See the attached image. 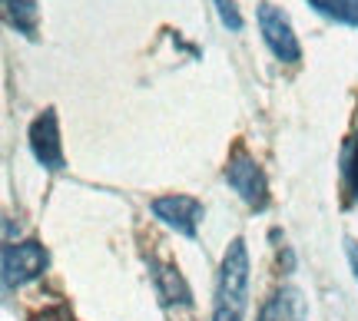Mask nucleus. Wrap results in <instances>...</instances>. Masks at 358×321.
<instances>
[{
  "instance_id": "3",
  "label": "nucleus",
  "mask_w": 358,
  "mask_h": 321,
  "mask_svg": "<svg viewBox=\"0 0 358 321\" xmlns=\"http://www.w3.org/2000/svg\"><path fill=\"white\" fill-rule=\"evenodd\" d=\"M226 182L239 193V199H243L249 209L262 212V209L268 206L266 172H262V166L256 163V156H249L245 149H236V153L229 156V163H226Z\"/></svg>"
},
{
  "instance_id": "2",
  "label": "nucleus",
  "mask_w": 358,
  "mask_h": 321,
  "mask_svg": "<svg viewBox=\"0 0 358 321\" xmlns=\"http://www.w3.org/2000/svg\"><path fill=\"white\" fill-rule=\"evenodd\" d=\"M47 265H50V252L37 239L3 245V285L7 288H20V285L37 282L40 275L47 271Z\"/></svg>"
},
{
  "instance_id": "5",
  "label": "nucleus",
  "mask_w": 358,
  "mask_h": 321,
  "mask_svg": "<svg viewBox=\"0 0 358 321\" xmlns=\"http://www.w3.org/2000/svg\"><path fill=\"white\" fill-rule=\"evenodd\" d=\"M30 153L37 159L43 169L50 172H60L66 166V156H64V142H60V119H57V110H43V113L30 123Z\"/></svg>"
},
{
  "instance_id": "9",
  "label": "nucleus",
  "mask_w": 358,
  "mask_h": 321,
  "mask_svg": "<svg viewBox=\"0 0 358 321\" xmlns=\"http://www.w3.org/2000/svg\"><path fill=\"white\" fill-rule=\"evenodd\" d=\"M3 10H7V20H10L17 33H27V37L37 33V20H40L37 0H3Z\"/></svg>"
},
{
  "instance_id": "7",
  "label": "nucleus",
  "mask_w": 358,
  "mask_h": 321,
  "mask_svg": "<svg viewBox=\"0 0 358 321\" xmlns=\"http://www.w3.org/2000/svg\"><path fill=\"white\" fill-rule=\"evenodd\" d=\"M150 271H153V285H156V295L166 308H189L192 305V288L189 282L182 278V271L169 262H150Z\"/></svg>"
},
{
  "instance_id": "11",
  "label": "nucleus",
  "mask_w": 358,
  "mask_h": 321,
  "mask_svg": "<svg viewBox=\"0 0 358 321\" xmlns=\"http://www.w3.org/2000/svg\"><path fill=\"white\" fill-rule=\"evenodd\" d=\"M342 182H345L352 202H358V136L345 142V153H342Z\"/></svg>"
},
{
  "instance_id": "13",
  "label": "nucleus",
  "mask_w": 358,
  "mask_h": 321,
  "mask_svg": "<svg viewBox=\"0 0 358 321\" xmlns=\"http://www.w3.org/2000/svg\"><path fill=\"white\" fill-rule=\"evenodd\" d=\"M345 252H348V262H352V271H355V282H358V242H352V239H348Z\"/></svg>"
},
{
  "instance_id": "10",
  "label": "nucleus",
  "mask_w": 358,
  "mask_h": 321,
  "mask_svg": "<svg viewBox=\"0 0 358 321\" xmlns=\"http://www.w3.org/2000/svg\"><path fill=\"white\" fill-rule=\"evenodd\" d=\"M322 17H332L338 24L358 27V0H308Z\"/></svg>"
},
{
  "instance_id": "4",
  "label": "nucleus",
  "mask_w": 358,
  "mask_h": 321,
  "mask_svg": "<svg viewBox=\"0 0 358 321\" xmlns=\"http://www.w3.org/2000/svg\"><path fill=\"white\" fill-rule=\"evenodd\" d=\"M256 17H259L262 40H266L268 50L275 53V60H282V64H299V60H302V47H299V37H295L292 20L285 17V10L275 7V3H268V0H262Z\"/></svg>"
},
{
  "instance_id": "8",
  "label": "nucleus",
  "mask_w": 358,
  "mask_h": 321,
  "mask_svg": "<svg viewBox=\"0 0 358 321\" xmlns=\"http://www.w3.org/2000/svg\"><path fill=\"white\" fill-rule=\"evenodd\" d=\"M256 321H308V305L299 288L285 285L272 298H266V305L259 308Z\"/></svg>"
},
{
  "instance_id": "14",
  "label": "nucleus",
  "mask_w": 358,
  "mask_h": 321,
  "mask_svg": "<svg viewBox=\"0 0 358 321\" xmlns=\"http://www.w3.org/2000/svg\"><path fill=\"white\" fill-rule=\"evenodd\" d=\"M213 321H243V315H236L229 308H216L213 311Z\"/></svg>"
},
{
  "instance_id": "1",
  "label": "nucleus",
  "mask_w": 358,
  "mask_h": 321,
  "mask_svg": "<svg viewBox=\"0 0 358 321\" xmlns=\"http://www.w3.org/2000/svg\"><path fill=\"white\" fill-rule=\"evenodd\" d=\"M216 308H229L243 315L245 298H249V248L243 239H232L222 265H219V282H216Z\"/></svg>"
},
{
  "instance_id": "12",
  "label": "nucleus",
  "mask_w": 358,
  "mask_h": 321,
  "mask_svg": "<svg viewBox=\"0 0 358 321\" xmlns=\"http://www.w3.org/2000/svg\"><path fill=\"white\" fill-rule=\"evenodd\" d=\"M216 10H219V20L229 27V30H243V13L236 7V0H216Z\"/></svg>"
},
{
  "instance_id": "6",
  "label": "nucleus",
  "mask_w": 358,
  "mask_h": 321,
  "mask_svg": "<svg viewBox=\"0 0 358 321\" xmlns=\"http://www.w3.org/2000/svg\"><path fill=\"white\" fill-rule=\"evenodd\" d=\"M153 216L166 225V229L186 235V239H196L199 232V222H203V202L192 199V195H182V193H173V195H156L153 202Z\"/></svg>"
}]
</instances>
